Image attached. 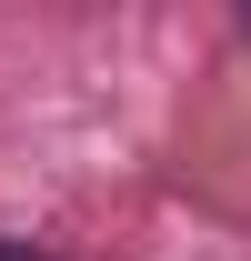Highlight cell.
I'll return each instance as SVG.
<instances>
[{
	"label": "cell",
	"instance_id": "obj_1",
	"mask_svg": "<svg viewBox=\"0 0 251 261\" xmlns=\"http://www.w3.org/2000/svg\"><path fill=\"white\" fill-rule=\"evenodd\" d=\"M0 261H51V251H31V241H0Z\"/></svg>",
	"mask_w": 251,
	"mask_h": 261
}]
</instances>
